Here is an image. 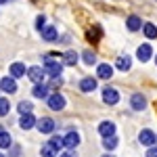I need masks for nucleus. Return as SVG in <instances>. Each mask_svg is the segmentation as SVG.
I'll return each instance as SVG.
<instances>
[{
    "label": "nucleus",
    "instance_id": "f257e3e1",
    "mask_svg": "<svg viewBox=\"0 0 157 157\" xmlns=\"http://www.w3.org/2000/svg\"><path fill=\"white\" fill-rule=\"evenodd\" d=\"M61 71H63V63L61 61H52V59H46V63H44V73H48V75H61Z\"/></svg>",
    "mask_w": 157,
    "mask_h": 157
},
{
    "label": "nucleus",
    "instance_id": "f03ea898",
    "mask_svg": "<svg viewBox=\"0 0 157 157\" xmlns=\"http://www.w3.org/2000/svg\"><path fill=\"white\" fill-rule=\"evenodd\" d=\"M36 126H38V130H40L42 134H52V130H55V121L50 120V117H42V120H38Z\"/></svg>",
    "mask_w": 157,
    "mask_h": 157
},
{
    "label": "nucleus",
    "instance_id": "7ed1b4c3",
    "mask_svg": "<svg viewBox=\"0 0 157 157\" xmlns=\"http://www.w3.org/2000/svg\"><path fill=\"white\" fill-rule=\"evenodd\" d=\"M80 145V134L78 132H67L63 136V147H67V149H75V147Z\"/></svg>",
    "mask_w": 157,
    "mask_h": 157
},
{
    "label": "nucleus",
    "instance_id": "20e7f679",
    "mask_svg": "<svg viewBox=\"0 0 157 157\" xmlns=\"http://www.w3.org/2000/svg\"><path fill=\"white\" fill-rule=\"evenodd\" d=\"M103 101H105L107 105H115V103L120 101V92H117L115 88H105V90H103Z\"/></svg>",
    "mask_w": 157,
    "mask_h": 157
},
{
    "label": "nucleus",
    "instance_id": "39448f33",
    "mask_svg": "<svg viewBox=\"0 0 157 157\" xmlns=\"http://www.w3.org/2000/svg\"><path fill=\"white\" fill-rule=\"evenodd\" d=\"M44 75H46V73H44V69H42V67H38V65H36V67H29V69H27V78H29L34 84H40Z\"/></svg>",
    "mask_w": 157,
    "mask_h": 157
},
{
    "label": "nucleus",
    "instance_id": "423d86ee",
    "mask_svg": "<svg viewBox=\"0 0 157 157\" xmlns=\"http://www.w3.org/2000/svg\"><path fill=\"white\" fill-rule=\"evenodd\" d=\"M48 107L52 111H61V109L65 107V98L61 97V94H48Z\"/></svg>",
    "mask_w": 157,
    "mask_h": 157
},
{
    "label": "nucleus",
    "instance_id": "0eeeda50",
    "mask_svg": "<svg viewBox=\"0 0 157 157\" xmlns=\"http://www.w3.org/2000/svg\"><path fill=\"white\" fill-rule=\"evenodd\" d=\"M98 134H101L103 138L113 136V134H115V124H113V121H103V124L98 126Z\"/></svg>",
    "mask_w": 157,
    "mask_h": 157
},
{
    "label": "nucleus",
    "instance_id": "6e6552de",
    "mask_svg": "<svg viewBox=\"0 0 157 157\" xmlns=\"http://www.w3.org/2000/svg\"><path fill=\"white\" fill-rule=\"evenodd\" d=\"M130 105H132L134 111H143V109L147 107V98L143 97V94H132V98H130Z\"/></svg>",
    "mask_w": 157,
    "mask_h": 157
},
{
    "label": "nucleus",
    "instance_id": "1a4fd4ad",
    "mask_svg": "<svg viewBox=\"0 0 157 157\" xmlns=\"http://www.w3.org/2000/svg\"><path fill=\"white\" fill-rule=\"evenodd\" d=\"M19 126H21L23 130H29V128H34V126H36V117H34L32 113H23V115H21V120H19Z\"/></svg>",
    "mask_w": 157,
    "mask_h": 157
},
{
    "label": "nucleus",
    "instance_id": "9d476101",
    "mask_svg": "<svg viewBox=\"0 0 157 157\" xmlns=\"http://www.w3.org/2000/svg\"><path fill=\"white\" fill-rule=\"evenodd\" d=\"M138 140H140V145L151 147L153 143H155V134L151 132V130H143V132L138 134Z\"/></svg>",
    "mask_w": 157,
    "mask_h": 157
},
{
    "label": "nucleus",
    "instance_id": "9b49d317",
    "mask_svg": "<svg viewBox=\"0 0 157 157\" xmlns=\"http://www.w3.org/2000/svg\"><path fill=\"white\" fill-rule=\"evenodd\" d=\"M97 75H98V78H103V80H109V78L113 75V67H111L109 63H103V65H98Z\"/></svg>",
    "mask_w": 157,
    "mask_h": 157
},
{
    "label": "nucleus",
    "instance_id": "f8f14e48",
    "mask_svg": "<svg viewBox=\"0 0 157 157\" xmlns=\"http://www.w3.org/2000/svg\"><path fill=\"white\" fill-rule=\"evenodd\" d=\"M126 27H128L130 32H138V29L143 27V21H140L136 15H130V17H128V21H126Z\"/></svg>",
    "mask_w": 157,
    "mask_h": 157
},
{
    "label": "nucleus",
    "instance_id": "ddd939ff",
    "mask_svg": "<svg viewBox=\"0 0 157 157\" xmlns=\"http://www.w3.org/2000/svg\"><path fill=\"white\" fill-rule=\"evenodd\" d=\"M59 153V149L52 145V143H46V145H42V149H40V155L42 157H55Z\"/></svg>",
    "mask_w": 157,
    "mask_h": 157
},
{
    "label": "nucleus",
    "instance_id": "4468645a",
    "mask_svg": "<svg viewBox=\"0 0 157 157\" xmlns=\"http://www.w3.org/2000/svg\"><path fill=\"white\" fill-rule=\"evenodd\" d=\"M80 88H82L84 92H92V90H97V80H94V78H84V80L80 82Z\"/></svg>",
    "mask_w": 157,
    "mask_h": 157
},
{
    "label": "nucleus",
    "instance_id": "2eb2a0df",
    "mask_svg": "<svg viewBox=\"0 0 157 157\" xmlns=\"http://www.w3.org/2000/svg\"><path fill=\"white\" fill-rule=\"evenodd\" d=\"M0 88H2L4 92H15V90H17V82H15V78H4V80L0 82Z\"/></svg>",
    "mask_w": 157,
    "mask_h": 157
},
{
    "label": "nucleus",
    "instance_id": "dca6fc26",
    "mask_svg": "<svg viewBox=\"0 0 157 157\" xmlns=\"http://www.w3.org/2000/svg\"><path fill=\"white\" fill-rule=\"evenodd\" d=\"M136 57H138L140 61H149V59H151V44H143V46H138Z\"/></svg>",
    "mask_w": 157,
    "mask_h": 157
},
{
    "label": "nucleus",
    "instance_id": "f3484780",
    "mask_svg": "<svg viewBox=\"0 0 157 157\" xmlns=\"http://www.w3.org/2000/svg\"><path fill=\"white\" fill-rule=\"evenodd\" d=\"M34 97H36V98H46V97H48V86L42 84V82L36 84V86H34Z\"/></svg>",
    "mask_w": 157,
    "mask_h": 157
},
{
    "label": "nucleus",
    "instance_id": "a211bd4d",
    "mask_svg": "<svg viewBox=\"0 0 157 157\" xmlns=\"http://www.w3.org/2000/svg\"><path fill=\"white\" fill-rule=\"evenodd\" d=\"M25 75V65L23 63H13L11 65V78H23Z\"/></svg>",
    "mask_w": 157,
    "mask_h": 157
},
{
    "label": "nucleus",
    "instance_id": "6ab92c4d",
    "mask_svg": "<svg viewBox=\"0 0 157 157\" xmlns=\"http://www.w3.org/2000/svg\"><path fill=\"white\" fill-rule=\"evenodd\" d=\"M130 67H132V59H130L128 55H126V57H120V59H117V69H121V71H128Z\"/></svg>",
    "mask_w": 157,
    "mask_h": 157
},
{
    "label": "nucleus",
    "instance_id": "aec40b11",
    "mask_svg": "<svg viewBox=\"0 0 157 157\" xmlns=\"http://www.w3.org/2000/svg\"><path fill=\"white\" fill-rule=\"evenodd\" d=\"M40 32H42V38L48 40V42H52V40L57 38V29H55V27H42Z\"/></svg>",
    "mask_w": 157,
    "mask_h": 157
},
{
    "label": "nucleus",
    "instance_id": "412c9836",
    "mask_svg": "<svg viewBox=\"0 0 157 157\" xmlns=\"http://www.w3.org/2000/svg\"><path fill=\"white\" fill-rule=\"evenodd\" d=\"M13 145V140H11V134L9 132H0V149H9V147Z\"/></svg>",
    "mask_w": 157,
    "mask_h": 157
},
{
    "label": "nucleus",
    "instance_id": "4be33fe9",
    "mask_svg": "<svg viewBox=\"0 0 157 157\" xmlns=\"http://www.w3.org/2000/svg\"><path fill=\"white\" fill-rule=\"evenodd\" d=\"M143 32H145V36L151 38V40H153V38H157V27L153 23H145V25H143Z\"/></svg>",
    "mask_w": 157,
    "mask_h": 157
},
{
    "label": "nucleus",
    "instance_id": "5701e85b",
    "mask_svg": "<svg viewBox=\"0 0 157 157\" xmlns=\"http://www.w3.org/2000/svg\"><path fill=\"white\" fill-rule=\"evenodd\" d=\"M63 61H65V65H75V63H78V55H75V50H67V52L63 55Z\"/></svg>",
    "mask_w": 157,
    "mask_h": 157
},
{
    "label": "nucleus",
    "instance_id": "b1692460",
    "mask_svg": "<svg viewBox=\"0 0 157 157\" xmlns=\"http://www.w3.org/2000/svg\"><path fill=\"white\" fill-rule=\"evenodd\" d=\"M103 147H105L107 151H113V149L117 147V138H115V136H107V138L103 140Z\"/></svg>",
    "mask_w": 157,
    "mask_h": 157
},
{
    "label": "nucleus",
    "instance_id": "393cba45",
    "mask_svg": "<svg viewBox=\"0 0 157 157\" xmlns=\"http://www.w3.org/2000/svg\"><path fill=\"white\" fill-rule=\"evenodd\" d=\"M9 111H11V103H9V98H2V97H0V117H2V115H6Z\"/></svg>",
    "mask_w": 157,
    "mask_h": 157
},
{
    "label": "nucleus",
    "instance_id": "a878e982",
    "mask_svg": "<svg viewBox=\"0 0 157 157\" xmlns=\"http://www.w3.org/2000/svg\"><path fill=\"white\" fill-rule=\"evenodd\" d=\"M82 57H84V63H88V65H94V63H97V57H94V52H90V50H86Z\"/></svg>",
    "mask_w": 157,
    "mask_h": 157
},
{
    "label": "nucleus",
    "instance_id": "bb28decb",
    "mask_svg": "<svg viewBox=\"0 0 157 157\" xmlns=\"http://www.w3.org/2000/svg\"><path fill=\"white\" fill-rule=\"evenodd\" d=\"M19 111H21V115L23 113H32V103L29 101H21L19 103Z\"/></svg>",
    "mask_w": 157,
    "mask_h": 157
},
{
    "label": "nucleus",
    "instance_id": "cd10ccee",
    "mask_svg": "<svg viewBox=\"0 0 157 157\" xmlns=\"http://www.w3.org/2000/svg\"><path fill=\"white\" fill-rule=\"evenodd\" d=\"M50 143L57 147V149H63V138H61V136H55V138H52Z\"/></svg>",
    "mask_w": 157,
    "mask_h": 157
},
{
    "label": "nucleus",
    "instance_id": "c85d7f7f",
    "mask_svg": "<svg viewBox=\"0 0 157 157\" xmlns=\"http://www.w3.org/2000/svg\"><path fill=\"white\" fill-rule=\"evenodd\" d=\"M44 21H46V19H44V15H40V17L36 19V25H38V29H42V27H44Z\"/></svg>",
    "mask_w": 157,
    "mask_h": 157
},
{
    "label": "nucleus",
    "instance_id": "c756f323",
    "mask_svg": "<svg viewBox=\"0 0 157 157\" xmlns=\"http://www.w3.org/2000/svg\"><path fill=\"white\" fill-rule=\"evenodd\" d=\"M147 157H157V149H149L147 151Z\"/></svg>",
    "mask_w": 157,
    "mask_h": 157
},
{
    "label": "nucleus",
    "instance_id": "7c9ffc66",
    "mask_svg": "<svg viewBox=\"0 0 157 157\" xmlns=\"http://www.w3.org/2000/svg\"><path fill=\"white\" fill-rule=\"evenodd\" d=\"M61 157H75V155H73V153H63Z\"/></svg>",
    "mask_w": 157,
    "mask_h": 157
},
{
    "label": "nucleus",
    "instance_id": "2f4dec72",
    "mask_svg": "<svg viewBox=\"0 0 157 157\" xmlns=\"http://www.w3.org/2000/svg\"><path fill=\"white\" fill-rule=\"evenodd\" d=\"M4 2H9V0H0V4H4Z\"/></svg>",
    "mask_w": 157,
    "mask_h": 157
},
{
    "label": "nucleus",
    "instance_id": "473e14b6",
    "mask_svg": "<svg viewBox=\"0 0 157 157\" xmlns=\"http://www.w3.org/2000/svg\"><path fill=\"white\" fill-rule=\"evenodd\" d=\"M103 157H113V155H103Z\"/></svg>",
    "mask_w": 157,
    "mask_h": 157
},
{
    "label": "nucleus",
    "instance_id": "72a5a7b5",
    "mask_svg": "<svg viewBox=\"0 0 157 157\" xmlns=\"http://www.w3.org/2000/svg\"><path fill=\"white\" fill-rule=\"evenodd\" d=\"M0 132H2V126H0Z\"/></svg>",
    "mask_w": 157,
    "mask_h": 157
},
{
    "label": "nucleus",
    "instance_id": "f704fd0d",
    "mask_svg": "<svg viewBox=\"0 0 157 157\" xmlns=\"http://www.w3.org/2000/svg\"><path fill=\"white\" fill-rule=\"evenodd\" d=\"M0 157H4V155H2V153H0Z\"/></svg>",
    "mask_w": 157,
    "mask_h": 157
},
{
    "label": "nucleus",
    "instance_id": "c9c22d12",
    "mask_svg": "<svg viewBox=\"0 0 157 157\" xmlns=\"http://www.w3.org/2000/svg\"><path fill=\"white\" fill-rule=\"evenodd\" d=\"M155 63H157V57H155Z\"/></svg>",
    "mask_w": 157,
    "mask_h": 157
}]
</instances>
